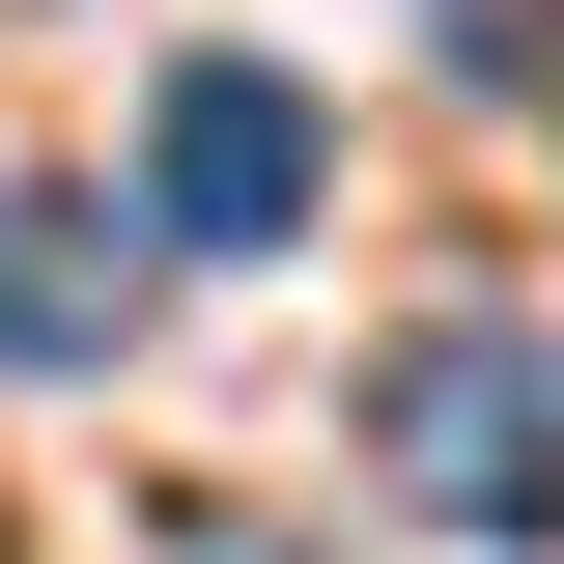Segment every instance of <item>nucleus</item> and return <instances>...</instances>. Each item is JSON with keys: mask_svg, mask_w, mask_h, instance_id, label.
Wrapping results in <instances>:
<instances>
[{"mask_svg": "<svg viewBox=\"0 0 564 564\" xmlns=\"http://www.w3.org/2000/svg\"><path fill=\"white\" fill-rule=\"evenodd\" d=\"M367 480L423 536H480V564H564V339L536 311H423L367 367Z\"/></svg>", "mask_w": 564, "mask_h": 564, "instance_id": "nucleus-1", "label": "nucleus"}, {"mask_svg": "<svg viewBox=\"0 0 564 564\" xmlns=\"http://www.w3.org/2000/svg\"><path fill=\"white\" fill-rule=\"evenodd\" d=\"M226 564H254V536H226Z\"/></svg>", "mask_w": 564, "mask_h": 564, "instance_id": "nucleus-5", "label": "nucleus"}, {"mask_svg": "<svg viewBox=\"0 0 564 564\" xmlns=\"http://www.w3.org/2000/svg\"><path fill=\"white\" fill-rule=\"evenodd\" d=\"M141 339V198H0V367H113Z\"/></svg>", "mask_w": 564, "mask_h": 564, "instance_id": "nucleus-3", "label": "nucleus"}, {"mask_svg": "<svg viewBox=\"0 0 564 564\" xmlns=\"http://www.w3.org/2000/svg\"><path fill=\"white\" fill-rule=\"evenodd\" d=\"M423 57H452V85H536V57H564V0H423Z\"/></svg>", "mask_w": 564, "mask_h": 564, "instance_id": "nucleus-4", "label": "nucleus"}, {"mask_svg": "<svg viewBox=\"0 0 564 564\" xmlns=\"http://www.w3.org/2000/svg\"><path fill=\"white\" fill-rule=\"evenodd\" d=\"M141 226H170V254H282V226H311V85H282V57H170Z\"/></svg>", "mask_w": 564, "mask_h": 564, "instance_id": "nucleus-2", "label": "nucleus"}]
</instances>
